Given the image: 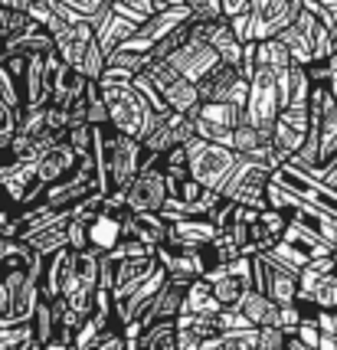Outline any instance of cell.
<instances>
[{"label": "cell", "instance_id": "1", "mask_svg": "<svg viewBox=\"0 0 337 350\" xmlns=\"http://www.w3.org/2000/svg\"><path fill=\"white\" fill-rule=\"evenodd\" d=\"M144 161V148L135 135L115 131L111 124H92V164H95V183L102 193L124 190L135 180Z\"/></svg>", "mask_w": 337, "mask_h": 350}, {"label": "cell", "instance_id": "2", "mask_svg": "<svg viewBox=\"0 0 337 350\" xmlns=\"http://www.w3.org/2000/svg\"><path fill=\"white\" fill-rule=\"evenodd\" d=\"M337 154V98L324 82H311L308 95V137L295 157H288L298 167L327 164Z\"/></svg>", "mask_w": 337, "mask_h": 350}, {"label": "cell", "instance_id": "3", "mask_svg": "<svg viewBox=\"0 0 337 350\" xmlns=\"http://www.w3.org/2000/svg\"><path fill=\"white\" fill-rule=\"evenodd\" d=\"M275 36L285 43V49L291 53V62H301V66L318 62V59H327V56H334L337 53L334 36L327 33V27H324L321 20L311 14L308 7H301V14L295 16L285 30H278Z\"/></svg>", "mask_w": 337, "mask_h": 350}, {"label": "cell", "instance_id": "4", "mask_svg": "<svg viewBox=\"0 0 337 350\" xmlns=\"http://www.w3.org/2000/svg\"><path fill=\"white\" fill-rule=\"evenodd\" d=\"M98 89H102V98H105V108H108V124L115 131L138 137L141 124H144V115L151 111V105L138 92V85L131 79L98 76Z\"/></svg>", "mask_w": 337, "mask_h": 350}, {"label": "cell", "instance_id": "5", "mask_svg": "<svg viewBox=\"0 0 337 350\" xmlns=\"http://www.w3.org/2000/svg\"><path fill=\"white\" fill-rule=\"evenodd\" d=\"M272 164L265 161H256V157H243L232 164V170L226 174V180L219 183V197L223 200H232L239 206H256V210H265L269 200H265V183L272 177Z\"/></svg>", "mask_w": 337, "mask_h": 350}, {"label": "cell", "instance_id": "6", "mask_svg": "<svg viewBox=\"0 0 337 350\" xmlns=\"http://www.w3.org/2000/svg\"><path fill=\"white\" fill-rule=\"evenodd\" d=\"M187 170L190 177L210 190H219V183L226 180V174L232 170V164L239 161V154L232 151L230 144H216V141H203L200 135L187 137Z\"/></svg>", "mask_w": 337, "mask_h": 350}, {"label": "cell", "instance_id": "7", "mask_svg": "<svg viewBox=\"0 0 337 350\" xmlns=\"http://www.w3.org/2000/svg\"><path fill=\"white\" fill-rule=\"evenodd\" d=\"M124 203L135 213H161L167 203V174L161 167V154H148L141 161L135 180L124 187Z\"/></svg>", "mask_w": 337, "mask_h": 350}, {"label": "cell", "instance_id": "8", "mask_svg": "<svg viewBox=\"0 0 337 350\" xmlns=\"http://www.w3.org/2000/svg\"><path fill=\"white\" fill-rule=\"evenodd\" d=\"M278 72L265 66H252L249 72V92H245V122L272 135V124L278 118Z\"/></svg>", "mask_w": 337, "mask_h": 350}, {"label": "cell", "instance_id": "9", "mask_svg": "<svg viewBox=\"0 0 337 350\" xmlns=\"http://www.w3.org/2000/svg\"><path fill=\"white\" fill-rule=\"evenodd\" d=\"M190 118H193V135H200L203 141H216V144H230L232 148V131L245 118V105H236V102H197Z\"/></svg>", "mask_w": 337, "mask_h": 350}, {"label": "cell", "instance_id": "10", "mask_svg": "<svg viewBox=\"0 0 337 350\" xmlns=\"http://www.w3.org/2000/svg\"><path fill=\"white\" fill-rule=\"evenodd\" d=\"M144 72H148V79L157 85V92H161V98H164L167 108H174V111H193V108H197V102H200L197 82H190V79L180 76L177 69H170L167 59H151V56H148Z\"/></svg>", "mask_w": 337, "mask_h": 350}, {"label": "cell", "instance_id": "11", "mask_svg": "<svg viewBox=\"0 0 337 350\" xmlns=\"http://www.w3.org/2000/svg\"><path fill=\"white\" fill-rule=\"evenodd\" d=\"M305 0H249L245 14H249V33H245V43L249 40H265V36H275L278 30H285L295 16L301 14Z\"/></svg>", "mask_w": 337, "mask_h": 350}, {"label": "cell", "instance_id": "12", "mask_svg": "<svg viewBox=\"0 0 337 350\" xmlns=\"http://www.w3.org/2000/svg\"><path fill=\"white\" fill-rule=\"evenodd\" d=\"M46 33L53 36V49L59 53V59L66 66H79L89 43L95 40V30L89 20H66L53 10V16L46 20Z\"/></svg>", "mask_w": 337, "mask_h": 350}, {"label": "cell", "instance_id": "13", "mask_svg": "<svg viewBox=\"0 0 337 350\" xmlns=\"http://www.w3.org/2000/svg\"><path fill=\"white\" fill-rule=\"evenodd\" d=\"M200 102H236V105H245V92H249V79L239 66L232 62H219L213 72L197 82Z\"/></svg>", "mask_w": 337, "mask_h": 350}, {"label": "cell", "instance_id": "14", "mask_svg": "<svg viewBox=\"0 0 337 350\" xmlns=\"http://www.w3.org/2000/svg\"><path fill=\"white\" fill-rule=\"evenodd\" d=\"M59 53L49 49L43 56H30L27 59V72L20 79V95H23V108H36L49 102V92H53V76L59 69Z\"/></svg>", "mask_w": 337, "mask_h": 350}, {"label": "cell", "instance_id": "15", "mask_svg": "<svg viewBox=\"0 0 337 350\" xmlns=\"http://www.w3.org/2000/svg\"><path fill=\"white\" fill-rule=\"evenodd\" d=\"M308 137V102L305 105H282L278 118L272 124V144H275L278 161H288L298 154V148Z\"/></svg>", "mask_w": 337, "mask_h": 350}, {"label": "cell", "instance_id": "16", "mask_svg": "<svg viewBox=\"0 0 337 350\" xmlns=\"http://www.w3.org/2000/svg\"><path fill=\"white\" fill-rule=\"evenodd\" d=\"M167 62H170V69H177V72H180V76H187L190 82H200L206 72H213L223 59H219V53H216L206 40L187 36L184 43H180L167 56Z\"/></svg>", "mask_w": 337, "mask_h": 350}, {"label": "cell", "instance_id": "17", "mask_svg": "<svg viewBox=\"0 0 337 350\" xmlns=\"http://www.w3.org/2000/svg\"><path fill=\"white\" fill-rule=\"evenodd\" d=\"M213 216H167V245H174V249H200V245L213 243Z\"/></svg>", "mask_w": 337, "mask_h": 350}, {"label": "cell", "instance_id": "18", "mask_svg": "<svg viewBox=\"0 0 337 350\" xmlns=\"http://www.w3.org/2000/svg\"><path fill=\"white\" fill-rule=\"evenodd\" d=\"M76 164H79L76 148H72L66 137H59V141H53L46 151L36 157V180L43 183V187H49V183L69 177V174L76 170Z\"/></svg>", "mask_w": 337, "mask_h": 350}, {"label": "cell", "instance_id": "19", "mask_svg": "<svg viewBox=\"0 0 337 350\" xmlns=\"http://www.w3.org/2000/svg\"><path fill=\"white\" fill-rule=\"evenodd\" d=\"M174 321H177V350H203L219 334V318L216 314L180 311Z\"/></svg>", "mask_w": 337, "mask_h": 350}, {"label": "cell", "instance_id": "20", "mask_svg": "<svg viewBox=\"0 0 337 350\" xmlns=\"http://www.w3.org/2000/svg\"><path fill=\"white\" fill-rule=\"evenodd\" d=\"M232 151L243 154V157L265 161V164H272V167L282 164L278 154H275V144H272V135L262 131V128H256L252 122H245V118L236 124V131H232Z\"/></svg>", "mask_w": 337, "mask_h": 350}, {"label": "cell", "instance_id": "21", "mask_svg": "<svg viewBox=\"0 0 337 350\" xmlns=\"http://www.w3.org/2000/svg\"><path fill=\"white\" fill-rule=\"evenodd\" d=\"M85 236H89V249L95 252H108L122 243L124 236V219L122 213H108V210H98V213L89 216V226H85Z\"/></svg>", "mask_w": 337, "mask_h": 350}, {"label": "cell", "instance_id": "22", "mask_svg": "<svg viewBox=\"0 0 337 350\" xmlns=\"http://www.w3.org/2000/svg\"><path fill=\"white\" fill-rule=\"evenodd\" d=\"M124 232L141 239L144 245H161L167 243V216L164 213H135V210H122Z\"/></svg>", "mask_w": 337, "mask_h": 350}, {"label": "cell", "instance_id": "23", "mask_svg": "<svg viewBox=\"0 0 337 350\" xmlns=\"http://www.w3.org/2000/svg\"><path fill=\"white\" fill-rule=\"evenodd\" d=\"M131 350H177V321L174 318L148 321L138 331Z\"/></svg>", "mask_w": 337, "mask_h": 350}, {"label": "cell", "instance_id": "24", "mask_svg": "<svg viewBox=\"0 0 337 350\" xmlns=\"http://www.w3.org/2000/svg\"><path fill=\"white\" fill-rule=\"evenodd\" d=\"M85 82H89V79L82 76L76 66H66V62H59V69H56V76H53V92H49V102H53V105H59V108H69L79 95L85 92Z\"/></svg>", "mask_w": 337, "mask_h": 350}, {"label": "cell", "instance_id": "25", "mask_svg": "<svg viewBox=\"0 0 337 350\" xmlns=\"http://www.w3.org/2000/svg\"><path fill=\"white\" fill-rule=\"evenodd\" d=\"M219 308L223 305H219V298H216L213 282H210V278L197 275L193 282H187L180 311H193V314H219Z\"/></svg>", "mask_w": 337, "mask_h": 350}, {"label": "cell", "instance_id": "26", "mask_svg": "<svg viewBox=\"0 0 337 350\" xmlns=\"http://www.w3.org/2000/svg\"><path fill=\"white\" fill-rule=\"evenodd\" d=\"M239 311H243V314L252 321L256 327H262V324H278V305L269 298V295H265V291H259V288L245 291V298L239 301Z\"/></svg>", "mask_w": 337, "mask_h": 350}, {"label": "cell", "instance_id": "27", "mask_svg": "<svg viewBox=\"0 0 337 350\" xmlns=\"http://www.w3.org/2000/svg\"><path fill=\"white\" fill-rule=\"evenodd\" d=\"M135 30H138V27H135L131 20H124L122 14H115V10H111V14L105 16V23H102V27L95 30V43L102 46V53L108 56V53H111L115 46L122 43L124 36H131Z\"/></svg>", "mask_w": 337, "mask_h": 350}, {"label": "cell", "instance_id": "28", "mask_svg": "<svg viewBox=\"0 0 337 350\" xmlns=\"http://www.w3.org/2000/svg\"><path fill=\"white\" fill-rule=\"evenodd\" d=\"M20 239H27L33 252H40L43 259H46V256H53V252H56V249H62V245H69V236H66V223L46 226V229H40V232L20 236Z\"/></svg>", "mask_w": 337, "mask_h": 350}, {"label": "cell", "instance_id": "29", "mask_svg": "<svg viewBox=\"0 0 337 350\" xmlns=\"http://www.w3.org/2000/svg\"><path fill=\"white\" fill-rule=\"evenodd\" d=\"M33 337H36V344H40V350L49 344V337L56 334V314H53V305H49V298H43L40 295V301H36V308H33Z\"/></svg>", "mask_w": 337, "mask_h": 350}, {"label": "cell", "instance_id": "30", "mask_svg": "<svg viewBox=\"0 0 337 350\" xmlns=\"http://www.w3.org/2000/svg\"><path fill=\"white\" fill-rule=\"evenodd\" d=\"M161 167H164V174H167V183L190 177V170H187V148H184V144H174V148H167V151L161 154Z\"/></svg>", "mask_w": 337, "mask_h": 350}, {"label": "cell", "instance_id": "31", "mask_svg": "<svg viewBox=\"0 0 337 350\" xmlns=\"http://www.w3.org/2000/svg\"><path fill=\"white\" fill-rule=\"evenodd\" d=\"M187 36H190V20H187V23H180L177 30H170L167 36H161V40H157V43L148 49V56H151V59H167L170 53H174L177 46L184 43Z\"/></svg>", "mask_w": 337, "mask_h": 350}, {"label": "cell", "instance_id": "32", "mask_svg": "<svg viewBox=\"0 0 337 350\" xmlns=\"http://www.w3.org/2000/svg\"><path fill=\"white\" fill-rule=\"evenodd\" d=\"M85 105H89V124H108V108L98 89V79L85 82Z\"/></svg>", "mask_w": 337, "mask_h": 350}, {"label": "cell", "instance_id": "33", "mask_svg": "<svg viewBox=\"0 0 337 350\" xmlns=\"http://www.w3.org/2000/svg\"><path fill=\"white\" fill-rule=\"evenodd\" d=\"M308 308H337V272H331L318 288L311 291Z\"/></svg>", "mask_w": 337, "mask_h": 350}, {"label": "cell", "instance_id": "34", "mask_svg": "<svg viewBox=\"0 0 337 350\" xmlns=\"http://www.w3.org/2000/svg\"><path fill=\"white\" fill-rule=\"evenodd\" d=\"M285 340H288V334L278 324L256 327V350H285Z\"/></svg>", "mask_w": 337, "mask_h": 350}, {"label": "cell", "instance_id": "35", "mask_svg": "<svg viewBox=\"0 0 337 350\" xmlns=\"http://www.w3.org/2000/svg\"><path fill=\"white\" fill-rule=\"evenodd\" d=\"M76 69L85 79H98V76H102V69H105V53H102V46L95 43V40L89 43V49H85V56H82V62H79Z\"/></svg>", "mask_w": 337, "mask_h": 350}, {"label": "cell", "instance_id": "36", "mask_svg": "<svg viewBox=\"0 0 337 350\" xmlns=\"http://www.w3.org/2000/svg\"><path fill=\"white\" fill-rule=\"evenodd\" d=\"M66 141L76 148L79 157H85V154H92V124L82 122V124H69L66 128Z\"/></svg>", "mask_w": 337, "mask_h": 350}, {"label": "cell", "instance_id": "37", "mask_svg": "<svg viewBox=\"0 0 337 350\" xmlns=\"http://www.w3.org/2000/svg\"><path fill=\"white\" fill-rule=\"evenodd\" d=\"M305 308L301 301H288V305H278V327L285 331V334H295V327L301 324L305 318Z\"/></svg>", "mask_w": 337, "mask_h": 350}, {"label": "cell", "instance_id": "38", "mask_svg": "<svg viewBox=\"0 0 337 350\" xmlns=\"http://www.w3.org/2000/svg\"><path fill=\"white\" fill-rule=\"evenodd\" d=\"M295 337H298V340H305L308 350H318V340H321V327H318V318H314V308H311V314L305 311L301 324L295 327Z\"/></svg>", "mask_w": 337, "mask_h": 350}, {"label": "cell", "instance_id": "39", "mask_svg": "<svg viewBox=\"0 0 337 350\" xmlns=\"http://www.w3.org/2000/svg\"><path fill=\"white\" fill-rule=\"evenodd\" d=\"M259 223L265 226V232H272L278 239L285 232V226H288V213H282L275 206H265V210H259Z\"/></svg>", "mask_w": 337, "mask_h": 350}, {"label": "cell", "instance_id": "40", "mask_svg": "<svg viewBox=\"0 0 337 350\" xmlns=\"http://www.w3.org/2000/svg\"><path fill=\"white\" fill-rule=\"evenodd\" d=\"M193 20H219L223 16V3L219 0H187Z\"/></svg>", "mask_w": 337, "mask_h": 350}, {"label": "cell", "instance_id": "41", "mask_svg": "<svg viewBox=\"0 0 337 350\" xmlns=\"http://www.w3.org/2000/svg\"><path fill=\"white\" fill-rule=\"evenodd\" d=\"M295 167H298V164H295ZM305 170H311L314 177H321L327 187H334L337 190V154L327 161V164H314V167H305Z\"/></svg>", "mask_w": 337, "mask_h": 350}, {"label": "cell", "instance_id": "42", "mask_svg": "<svg viewBox=\"0 0 337 350\" xmlns=\"http://www.w3.org/2000/svg\"><path fill=\"white\" fill-rule=\"evenodd\" d=\"M324 85H327L331 95L337 98V53L334 56H327V79H324Z\"/></svg>", "mask_w": 337, "mask_h": 350}, {"label": "cell", "instance_id": "43", "mask_svg": "<svg viewBox=\"0 0 337 350\" xmlns=\"http://www.w3.org/2000/svg\"><path fill=\"white\" fill-rule=\"evenodd\" d=\"M223 3V16H232V14H243L249 7V0H219Z\"/></svg>", "mask_w": 337, "mask_h": 350}, {"label": "cell", "instance_id": "44", "mask_svg": "<svg viewBox=\"0 0 337 350\" xmlns=\"http://www.w3.org/2000/svg\"><path fill=\"white\" fill-rule=\"evenodd\" d=\"M318 350H337V337L321 334V340H318Z\"/></svg>", "mask_w": 337, "mask_h": 350}, {"label": "cell", "instance_id": "45", "mask_svg": "<svg viewBox=\"0 0 337 350\" xmlns=\"http://www.w3.org/2000/svg\"><path fill=\"white\" fill-rule=\"evenodd\" d=\"M174 3H187V0H154V7H157V10H164V7H174Z\"/></svg>", "mask_w": 337, "mask_h": 350}, {"label": "cell", "instance_id": "46", "mask_svg": "<svg viewBox=\"0 0 337 350\" xmlns=\"http://www.w3.org/2000/svg\"><path fill=\"white\" fill-rule=\"evenodd\" d=\"M111 3H115V0H111Z\"/></svg>", "mask_w": 337, "mask_h": 350}]
</instances>
